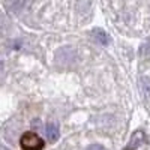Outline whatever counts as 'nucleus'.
<instances>
[{"label":"nucleus","instance_id":"obj_1","mask_svg":"<svg viewBox=\"0 0 150 150\" xmlns=\"http://www.w3.org/2000/svg\"><path fill=\"white\" fill-rule=\"evenodd\" d=\"M20 146L23 150H44L45 143L36 132H24L20 138Z\"/></svg>","mask_w":150,"mask_h":150},{"label":"nucleus","instance_id":"obj_2","mask_svg":"<svg viewBox=\"0 0 150 150\" xmlns=\"http://www.w3.org/2000/svg\"><path fill=\"white\" fill-rule=\"evenodd\" d=\"M144 141H146L144 132H143V131H135V132L132 134V137H131V140H129L128 146L125 147L123 150H135V149H138Z\"/></svg>","mask_w":150,"mask_h":150},{"label":"nucleus","instance_id":"obj_3","mask_svg":"<svg viewBox=\"0 0 150 150\" xmlns=\"http://www.w3.org/2000/svg\"><path fill=\"white\" fill-rule=\"evenodd\" d=\"M92 38L99 45H108V42H110L108 33L105 30H102V29H93L92 30Z\"/></svg>","mask_w":150,"mask_h":150},{"label":"nucleus","instance_id":"obj_4","mask_svg":"<svg viewBox=\"0 0 150 150\" xmlns=\"http://www.w3.org/2000/svg\"><path fill=\"white\" fill-rule=\"evenodd\" d=\"M45 132H47V138L53 143L57 141L59 137H60V132H59V128H57L56 123H48L47 128H45Z\"/></svg>","mask_w":150,"mask_h":150},{"label":"nucleus","instance_id":"obj_5","mask_svg":"<svg viewBox=\"0 0 150 150\" xmlns=\"http://www.w3.org/2000/svg\"><path fill=\"white\" fill-rule=\"evenodd\" d=\"M143 87H144V92L147 95H150V80L149 78H144L143 80Z\"/></svg>","mask_w":150,"mask_h":150},{"label":"nucleus","instance_id":"obj_6","mask_svg":"<svg viewBox=\"0 0 150 150\" xmlns=\"http://www.w3.org/2000/svg\"><path fill=\"white\" fill-rule=\"evenodd\" d=\"M86 150H105L104 149V146H101V144H92V146H89Z\"/></svg>","mask_w":150,"mask_h":150},{"label":"nucleus","instance_id":"obj_7","mask_svg":"<svg viewBox=\"0 0 150 150\" xmlns=\"http://www.w3.org/2000/svg\"><path fill=\"white\" fill-rule=\"evenodd\" d=\"M0 150H9V149H6L5 146H0Z\"/></svg>","mask_w":150,"mask_h":150},{"label":"nucleus","instance_id":"obj_8","mask_svg":"<svg viewBox=\"0 0 150 150\" xmlns=\"http://www.w3.org/2000/svg\"><path fill=\"white\" fill-rule=\"evenodd\" d=\"M2 68H3V62H2V60H0V69H2Z\"/></svg>","mask_w":150,"mask_h":150}]
</instances>
